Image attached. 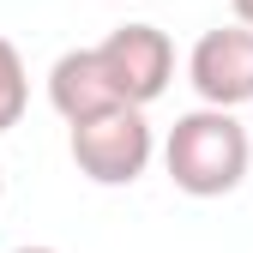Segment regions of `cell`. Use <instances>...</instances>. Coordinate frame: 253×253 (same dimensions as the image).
I'll return each mask as SVG.
<instances>
[{"mask_svg": "<svg viewBox=\"0 0 253 253\" xmlns=\"http://www.w3.org/2000/svg\"><path fill=\"white\" fill-rule=\"evenodd\" d=\"M0 199H6V169H0Z\"/></svg>", "mask_w": 253, "mask_h": 253, "instance_id": "9c48e42d", "label": "cell"}, {"mask_svg": "<svg viewBox=\"0 0 253 253\" xmlns=\"http://www.w3.org/2000/svg\"><path fill=\"white\" fill-rule=\"evenodd\" d=\"M48 103H54V115L67 121V126L97 121V115H109V109H126V103L115 97V84H109V73H103L97 48H67V54L48 67Z\"/></svg>", "mask_w": 253, "mask_h": 253, "instance_id": "5b68a950", "label": "cell"}, {"mask_svg": "<svg viewBox=\"0 0 253 253\" xmlns=\"http://www.w3.org/2000/svg\"><path fill=\"white\" fill-rule=\"evenodd\" d=\"M229 12H235L241 30H253V0H229Z\"/></svg>", "mask_w": 253, "mask_h": 253, "instance_id": "52a82bcc", "label": "cell"}, {"mask_svg": "<svg viewBox=\"0 0 253 253\" xmlns=\"http://www.w3.org/2000/svg\"><path fill=\"white\" fill-rule=\"evenodd\" d=\"M163 169L187 199H223L253 169V139L223 109H187L163 139Z\"/></svg>", "mask_w": 253, "mask_h": 253, "instance_id": "6da1fadb", "label": "cell"}, {"mask_svg": "<svg viewBox=\"0 0 253 253\" xmlns=\"http://www.w3.org/2000/svg\"><path fill=\"white\" fill-rule=\"evenodd\" d=\"M151 157H157V139H151L145 109H109L73 126V163L97 187H133L151 169Z\"/></svg>", "mask_w": 253, "mask_h": 253, "instance_id": "7a4b0ae2", "label": "cell"}, {"mask_svg": "<svg viewBox=\"0 0 253 253\" xmlns=\"http://www.w3.org/2000/svg\"><path fill=\"white\" fill-rule=\"evenodd\" d=\"M12 253H60V247H42V241H37V247H12Z\"/></svg>", "mask_w": 253, "mask_h": 253, "instance_id": "ba28073f", "label": "cell"}, {"mask_svg": "<svg viewBox=\"0 0 253 253\" xmlns=\"http://www.w3.org/2000/svg\"><path fill=\"white\" fill-rule=\"evenodd\" d=\"M24 103H30V79H24V54L0 37V133H12L24 121Z\"/></svg>", "mask_w": 253, "mask_h": 253, "instance_id": "8992f818", "label": "cell"}, {"mask_svg": "<svg viewBox=\"0 0 253 253\" xmlns=\"http://www.w3.org/2000/svg\"><path fill=\"white\" fill-rule=\"evenodd\" d=\"M97 60H103V73H109L115 97L126 109L157 103L169 90V79H175V42L157 24H121V30H109V37L97 42Z\"/></svg>", "mask_w": 253, "mask_h": 253, "instance_id": "3957f363", "label": "cell"}, {"mask_svg": "<svg viewBox=\"0 0 253 253\" xmlns=\"http://www.w3.org/2000/svg\"><path fill=\"white\" fill-rule=\"evenodd\" d=\"M187 79L199 90V109L235 115L241 103H253V30H241V24L205 30L187 54Z\"/></svg>", "mask_w": 253, "mask_h": 253, "instance_id": "277c9868", "label": "cell"}]
</instances>
